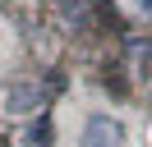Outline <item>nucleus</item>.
Returning <instances> with one entry per match:
<instances>
[{
	"label": "nucleus",
	"instance_id": "2",
	"mask_svg": "<svg viewBox=\"0 0 152 147\" xmlns=\"http://www.w3.org/2000/svg\"><path fill=\"white\" fill-rule=\"evenodd\" d=\"M56 143V129H51V115H37L28 129H23V147H51Z\"/></svg>",
	"mask_w": 152,
	"mask_h": 147
},
{
	"label": "nucleus",
	"instance_id": "4",
	"mask_svg": "<svg viewBox=\"0 0 152 147\" xmlns=\"http://www.w3.org/2000/svg\"><path fill=\"white\" fill-rule=\"evenodd\" d=\"M143 9H148V14H152V0H143Z\"/></svg>",
	"mask_w": 152,
	"mask_h": 147
},
{
	"label": "nucleus",
	"instance_id": "3",
	"mask_svg": "<svg viewBox=\"0 0 152 147\" xmlns=\"http://www.w3.org/2000/svg\"><path fill=\"white\" fill-rule=\"evenodd\" d=\"M37 101H42V87H28V83H23V87H14L10 97H5V106H10V115H28Z\"/></svg>",
	"mask_w": 152,
	"mask_h": 147
},
{
	"label": "nucleus",
	"instance_id": "1",
	"mask_svg": "<svg viewBox=\"0 0 152 147\" xmlns=\"http://www.w3.org/2000/svg\"><path fill=\"white\" fill-rule=\"evenodd\" d=\"M120 143H124V124L115 115H88L83 147H120Z\"/></svg>",
	"mask_w": 152,
	"mask_h": 147
}]
</instances>
